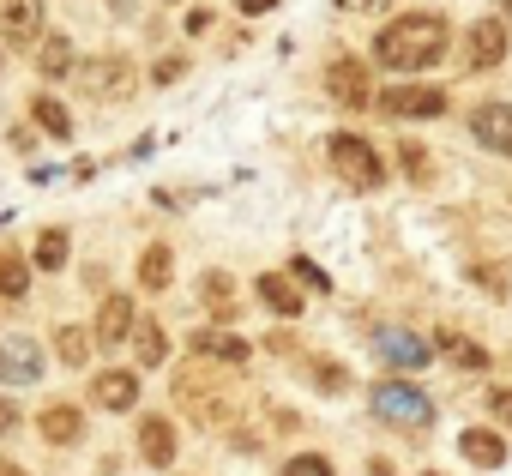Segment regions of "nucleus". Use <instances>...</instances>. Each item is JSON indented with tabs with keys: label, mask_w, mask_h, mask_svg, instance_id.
<instances>
[{
	"label": "nucleus",
	"mask_w": 512,
	"mask_h": 476,
	"mask_svg": "<svg viewBox=\"0 0 512 476\" xmlns=\"http://www.w3.org/2000/svg\"><path fill=\"white\" fill-rule=\"evenodd\" d=\"M380 109L398 121H434V115H446V91L440 85H392L380 97Z\"/></svg>",
	"instance_id": "39448f33"
},
{
	"label": "nucleus",
	"mask_w": 512,
	"mask_h": 476,
	"mask_svg": "<svg viewBox=\"0 0 512 476\" xmlns=\"http://www.w3.org/2000/svg\"><path fill=\"white\" fill-rule=\"evenodd\" d=\"M326 157H332V169H338L356 193H374V187L386 181V163H380V151H374L362 133H332V139H326Z\"/></svg>",
	"instance_id": "f03ea898"
},
{
	"label": "nucleus",
	"mask_w": 512,
	"mask_h": 476,
	"mask_svg": "<svg viewBox=\"0 0 512 476\" xmlns=\"http://www.w3.org/2000/svg\"><path fill=\"white\" fill-rule=\"evenodd\" d=\"M181 73H187V61H181V55H169V61H157V73H151V79H157V85H169V79H181Z\"/></svg>",
	"instance_id": "2f4dec72"
},
{
	"label": "nucleus",
	"mask_w": 512,
	"mask_h": 476,
	"mask_svg": "<svg viewBox=\"0 0 512 476\" xmlns=\"http://www.w3.org/2000/svg\"><path fill=\"white\" fill-rule=\"evenodd\" d=\"M458 452H464L470 464H482V470H494V464H506V440H500V434H482V428H470V434H458Z\"/></svg>",
	"instance_id": "6ab92c4d"
},
{
	"label": "nucleus",
	"mask_w": 512,
	"mask_h": 476,
	"mask_svg": "<svg viewBox=\"0 0 512 476\" xmlns=\"http://www.w3.org/2000/svg\"><path fill=\"white\" fill-rule=\"evenodd\" d=\"M235 7H241L247 19H260V13H272V7H278V0H235Z\"/></svg>",
	"instance_id": "72a5a7b5"
},
{
	"label": "nucleus",
	"mask_w": 512,
	"mask_h": 476,
	"mask_svg": "<svg viewBox=\"0 0 512 476\" xmlns=\"http://www.w3.org/2000/svg\"><path fill=\"white\" fill-rule=\"evenodd\" d=\"M37 67H43V79H67V73H73V43H67V37H43Z\"/></svg>",
	"instance_id": "5701e85b"
},
{
	"label": "nucleus",
	"mask_w": 512,
	"mask_h": 476,
	"mask_svg": "<svg viewBox=\"0 0 512 476\" xmlns=\"http://www.w3.org/2000/svg\"><path fill=\"white\" fill-rule=\"evenodd\" d=\"M67 79H79L85 97H127V91H133V67H127V55H91V61H73Z\"/></svg>",
	"instance_id": "20e7f679"
},
{
	"label": "nucleus",
	"mask_w": 512,
	"mask_h": 476,
	"mask_svg": "<svg viewBox=\"0 0 512 476\" xmlns=\"http://www.w3.org/2000/svg\"><path fill=\"white\" fill-rule=\"evenodd\" d=\"M434 350H446V356H452L458 368H476V374L488 368V350H482V344H470V338H458V332H446V338H434Z\"/></svg>",
	"instance_id": "b1692460"
},
{
	"label": "nucleus",
	"mask_w": 512,
	"mask_h": 476,
	"mask_svg": "<svg viewBox=\"0 0 512 476\" xmlns=\"http://www.w3.org/2000/svg\"><path fill=\"white\" fill-rule=\"evenodd\" d=\"M326 91H332L344 109H368V103H374V85H368L362 61H332V73H326Z\"/></svg>",
	"instance_id": "1a4fd4ad"
},
{
	"label": "nucleus",
	"mask_w": 512,
	"mask_h": 476,
	"mask_svg": "<svg viewBox=\"0 0 512 476\" xmlns=\"http://www.w3.org/2000/svg\"><path fill=\"white\" fill-rule=\"evenodd\" d=\"M169 278H175V254H169V242H151L139 254V284L145 290H169Z\"/></svg>",
	"instance_id": "f3484780"
},
{
	"label": "nucleus",
	"mask_w": 512,
	"mask_h": 476,
	"mask_svg": "<svg viewBox=\"0 0 512 476\" xmlns=\"http://www.w3.org/2000/svg\"><path fill=\"white\" fill-rule=\"evenodd\" d=\"M446 43H452V31H446L440 13H410V19H392L374 37V55H380L386 73H422L446 55Z\"/></svg>",
	"instance_id": "f257e3e1"
},
{
	"label": "nucleus",
	"mask_w": 512,
	"mask_h": 476,
	"mask_svg": "<svg viewBox=\"0 0 512 476\" xmlns=\"http://www.w3.org/2000/svg\"><path fill=\"white\" fill-rule=\"evenodd\" d=\"M127 332H133V302H127V296H103L97 326H91V344H97V350H115Z\"/></svg>",
	"instance_id": "f8f14e48"
},
{
	"label": "nucleus",
	"mask_w": 512,
	"mask_h": 476,
	"mask_svg": "<svg viewBox=\"0 0 512 476\" xmlns=\"http://www.w3.org/2000/svg\"><path fill=\"white\" fill-rule=\"evenodd\" d=\"M37 434H43L49 446H73V440L85 434V410H79V404H49V410L37 416Z\"/></svg>",
	"instance_id": "4468645a"
},
{
	"label": "nucleus",
	"mask_w": 512,
	"mask_h": 476,
	"mask_svg": "<svg viewBox=\"0 0 512 476\" xmlns=\"http://www.w3.org/2000/svg\"><path fill=\"white\" fill-rule=\"evenodd\" d=\"M506 19H512V0H506Z\"/></svg>",
	"instance_id": "c9c22d12"
},
{
	"label": "nucleus",
	"mask_w": 512,
	"mask_h": 476,
	"mask_svg": "<svg viewBox=\"0 0 512 476\" xmlns=\"http://www.w3.org/2000/svg\"><path fill=\"white\" fill-rule=\"evenodd\" d=\"M470 133H476L488 151L512 157V103H482V109L470 115Z\"/></svg>",
	"instance_id": "9b49d317"
},
{
	"label": "nucleus",
	"mask_w": 512,
	"mask_h": 476,
	"mask_svg": "<svg viewBox=\"0 0 512 476\" xmlns=\"http://www.w3.org/2000/svg\"><path fill=\"white\" fill-rule=\"evenodd\" d=\"M314 380H320V392H344V380H350V374H344L338 362H314Z\"/></svg>",
	"instance_id": "7c9ffc66"
},
{
	"label": "nucleus",
	"mask_w": 512,
	"mask_h": 476,
	"mask_svg": "<svg viewBox=\"0 0 512 476\" xmlns=\"http://www.w3.org/2000/svg\"><path fill=\"white\" fill-rule=\"evenodd\" d=\"M494 416L512 428V386H500V392H494Z\"/></svg>",
	"instance_id": "473e14b6"
},
{
	"label": "nucleus",
	"mask_w": 512,
	"mask_h": 476,
	"mask_svg": "<svg viewBox=\"0 0 512 476\" xmlns=\"http://www.w3.org/2000/svg\"><path fill=\"white\" fill-rule=\"evenodd\" d=\"M374 350H380L392 368H422V362H434V344H428V338H416V332H380V338H374Z\"/></svg>",
	"instance_id": "ddd939ff"
},
{
	"label": "nucleus",
	"mask_w": 512,
	"mask_h": 476,
	"mask_svg": "<svg viewBox=\"0 0 512 476\" xmlns=\"http://www.w3.org/2000/svg\"><path fill=\"white\" fill-rule=\"evenodd\" d=\"M0 37L13 49H31L43 37V0H7V7H0Z\"/></svg>",
	"instance_id": "0eeeda50"
},
{
	"label": "nucleus",
	"mask_w": 512,
	"mask_h": 476,
	"mask_svg": "<svg viewBox=\"0 0 512 476\" xmlns=\"http://www.w3.org/2000/svg\"><path fill=\"white\" fill-rule=\"evenodd\" d=\"M139 452H145V464L169 470V464H175V422H169V416H145V422H139Z\"/></svg>",
	"instance_id": "2eb2a0df"
},
{
	"label": "nucleus",
	"mask_w": 512,
	"mask_h": 476,
	"mask_svg": "<svg viewBox=\"0 0 512 476\" xmlns=\"http://www.w3.org/2000/svg\"><path fill=\"white\" fill-rule=\"evenodd\" d=\"M133 350H139V368H163V356H169L163 326H139V332H133Z\"/></svg>",
	"instance_id": "393cba45"
},
{
	"label": "nucleus",
	"mask_w": 512,
	"mask_h": 476,
	"mask_svg": "<svg viewBox=\"0 0 512 476\" xmlns=\"http://www.w3.org/2000/svg\"><path fill=\"white\" fill-rule=\"evenodd\" d=\"M428 476H440V470H428Z\"/></svg>",
	"instance_id": "e433bc0d"
},
{
	"label": "nucleus",
	"mask_w": 512,
	"mask_h": 476,
	"mask_svg": "<svg viewBox=\"0 0 512 476\" xmlns=\"http://www.w3.org/2000/svg\"><path fill=\"white\" fill-rule=\"evenodd\" d=\"M0 476H31V470H19V464H0Z\"/></svg>",
	"instance_id": "f704fd0d"
},
{
	"label": "nucleus",
	"mask_w": 512,
	"mask_h": 476,
	"mask_svg": "<svg viewBox=\"0 0 512 476\" xmlns=\"http://www.w3.org/2000/svg\"><path fill=\"white\" fill-rule=\"evenodd\" d=\"M290 278H302V284H308V290H332V278H326V272H320V266H314V260H302V254H296V260H290Z\"/></svg>",
	"instance_id": "c85d7f7f"
},
{
	"label": "nucleus",
	"mask_w": 512,
	"mask_h": 476,
	"mask_svg": "<svg viewBox=\"0 0 512 476\" xmlns=\"http://www.w3.org/2000/svg\"><path fill=\"white\" fill-rule=\"evenodd\" d=\"M25 290H31V266H25V254H19V248H7V254H0V296L19 302Z\"/></svg>",
	"instance_id": "aec40b11"
},
{
	"label": "nucleus",
	"mask_w": 512,
	"mask_h": 476,
	"mask_svg": "<svg viewBox=\"0 0 512 476\" xmlns=\"http://www.w3.org/2000/svg\"><path fill=\"white\" fill-rule=\"evenodd\" d=\"M398 157H404V175H410V181H416V187H422V181H428V175H434V169H428V151H422V145H404V151H398Z\"/></svg>",
	"instance_id": "cd10ccee"
},
{
	"label": "nucleus",
	"mask_w": 512,
	"mask_h": 476,
	"mask_svg": "<svg viewBox=\"0 0 512 476\" xmlns=\"http://www.w3.org/2000/svg\"><path fill=\"white\" fill-rule=\"evenodd\" d=\"M253 290H260V302H266L272 314H284V320H296V314H302V290H290V278H284V272H266Z\"/></svg>",
	"instance_id": "dca6fc26"
},
{
	"label": "nucleus",
	"mask_w": 512,
	"mask_h": 476,
	"mask_svg": "<svg viewBox=\"0 0 512 476\" xmlns=\"http://www.w3.org/2000/svg\"><path fill=\"white\" fill-rule=\"evenodd\" d=\"M91 404H97V410H115V416L133 410V404H139V374H127V368L97 374V380H91Z\"/></svg>",
	"instance_id": "9d476101"
},
{
	"label": "nucleus",
	"mask_w": 512,
	"mask_h": 476,
	"mask_svg": "<svg viewBox=\"0 0 512 476\" xmlns=\"http://www.w3.org/2000/svg\"><path fill=\"white\" fill-rule=\"evenodd\" d=\"M284 476H332V464H326L320 452H302V458H290V464H284Z\"/></svg>",
	"instance_id": "c756f323"
},
{
	"label": "nucleus",
	"mask_w": 512,
	"mask_h": 476,
	"mask_svg": "<svg viewBox=\"0 0 512 476\" xmlns=\"http://www.w3.org/2000/svg\"><path fill=\"white\" fill-rule=\"evenodd\" d=\"M55 356H61L67 368H85V362H91V332H85V326H61V332H55Z\"/></svg>",
	"instance_id": "4be33fe9"
},
{
	"label": "nucleus",
	"mask_w": 512,
	"mask_h": 476,
	"mask_svg": "<svg viewBox=\"0 0 512 476\" xmlns=\"http://www.w3.org/2000/svg\"><path fill=\"white\" fill-rule=\"evenodd\" d=\"M37 266L43 272H61L67 266V229H43L37 235Z\"/></svg>",
	"instance_id": "bb28decb"
},
{
	"label": "nucleus",
	"mask_w": 512,
	"mask_h": 476,
	"mask_svg": "<svg viewBox=\"0 0 512 476\" xmlns=\"http://www.w3.org/2000/svg\"><path fill=\"white\" fill-rule=\"evenodd\" d=\"M199 296H205V308H211V314H229V308H235V284H229V272H205Z\"/></svg>",
	"instance_id": "a878e982"
},
{
	"label": "nucleus",
	"mask_w": 512,
	"mask_h": 476,
	"mask_svg": "<svg viewBox=\"0 0 512 476\" xmlns=\"http://www.w3.org/2000/svg\"><path fill=\"white\" fill-rule=\"evenodd\" d=\"M43 374V350L31 338H0V380L7 386H37Z\"/></svg>",
	"instance_id": "423d86ee"
},
{
	"label": "nucleus",
	"mask_w": 512,
	"mask_h": 476,
	"mask_svg": "<svg viewBox=\"0 0 512 476\" xmlns=\"http://www.w3.org/2000/svg\"><path fill=\"white\" fill-rule=\"evenodd\" d=\"M31 121H37L49 139H73V115H67L55 97H31Z\"/></svg>",
	"instance_id": "412c9836"
},
{
	"label": "nucleus",
	"mask_w": 512,
	"mask_h": 476,
	"mask_svg": "<svg viewBox=\"0 0 512 476\" xmlns=\"http://www.w3.org/2000/svg\"><path fill=\"white\" fill-rule=\"evenodd\" d=\"M193 350L211 362H229V368L247 362V338H229V332H193Z\"/></svg>",
	"instance_id": "a211bd4d"
},
{
	"label": "nucleus",
	"mask_w": 512,
	"mask_h": 476,
	"mask_svg": "<svg viewBox=\"0 0 512 476\" xmlns=\"http://www.w3.org/2000/svg\"><path fill=\"white\" fill-rule=\"evenodd\" d=\"M464 43H470V49H464V61H470L476 73H488V67H500V61H506V25H500V19H476Z\"/></svg>",
	"instance_id": "6e6552de"
},
{
	"label": "nucleus",
	"mask_w": 512,
	"mask_h": 476,
	"mask_svg": "<svg viewBox=\"0 0 512 476\" xmlns=\"http://www.w3.org/2000/svg\"><path fill=\"white\" fill-rule=\"evenodd\" d=\"M374 410H380L386 422H398V428H428V422H434V398H428L422 386H404V380L374 386Z\"/></svg>",
	"instance_id": "7ed1b4c3"
}]
</instances>
